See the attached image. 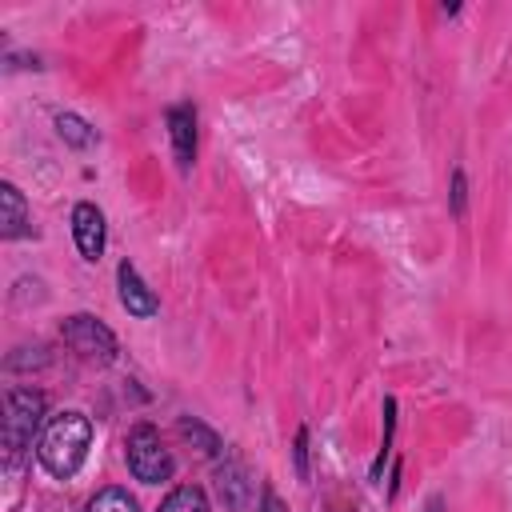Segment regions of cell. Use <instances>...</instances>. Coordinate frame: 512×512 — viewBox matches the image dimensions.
Here are the masks:
<instances>
[{
	"label": "cell",
	"instance_id": "6da1fadb",
	"mask_svg": "<svg viewBox=\"0 0 512 512\" xmlns=\"http://www.w3.org/2000/svg\"><path fill=\"white\" fill-rule=\"evenodd\" d=\"M88 444H92V420L84 412H72L68 408V412H56L44 424V432L36 440V460L44 464L48 476L72 480L80 472L84 456H88Z\"/></svg>",
	"mask_w": 512,
	"mask_h": 512
},
{
	"label": "cell",
	"instance_id": "7a4b0ae2",
	"mask_svg": "<svg viewBox=\"0 0 512 512\" xmlns=\"http://www.w3.org/2000/svg\"><path fill=\"white\" fill-rule=\"evenodd\" d=\"M48 400L36 388H8L4 392V428H0V444H4V464L16 468L24 460V452L32 448L40 424H44Z\"/></svg>",
	"mask_w": 512,
	"mask_h": 512
},
{
	"label": "cell",
	"instance_id": "3957f363",
	"mask_svg": "<svg viewBox=\"0 0 512 512\" xmlns=\"http://www.w3.org/2000/svg\"><path fill=\"white\" fill-rule=\"evenodd\" d=\"M124 460H128V472L140 480V484H164L172 472H176V460L172 452L164 448L160 432L152 424H136L124 440Z\"/></svg>",
	"mask_w": 512,
	"mask_h": 512
},
{
	"label": "cell",
	"instance_id": "277c9868",
	"mask_svg": "<svg viewBox=\"0 0 512 512\" xmlns=\"http://www.w3.org/2000/svg\"><path fill=\"white\" fill-rule=\"evenodd\" d=\"M60 340H64L72 352H80L84 360H100V364H112V360H116V352H120V344H116L112 328H108L104 320L88 316V312L68 316V320L60 324Z\"/></svg>",
	"mask_w": 512,
	"mask_h": 512
},
{
	"label": "cell",
	"instance_id": "5b68a950",
	"mask_svg": "<svg viewBox=\"0 0 512 512\" xmlns=\"http://www.w3.org/2000/svg\"><path fill=\"white\" fill-rule=\"evenodd\" d=\"M164 120H168V140H172V152H176V168L192 172V164H196V108L188 100H180L164 112Z\"/></svg>",
	"mask_w": 512,
	"mask_h": 512
},
{
	"label": "cell",
	"instance_id": "8992f818",
	"mask_svg": "<svg viewBox=\"0 0 512 512\" xmlns=\"http://www.w3.org/2000/svg\"><path fill=\"white\" fill-rule=\"evenodd\" d=\"M72 240L80 248L84 260H100L104 256V240H108V224H104V212L88 200H80L72 208Z\"/></svg>",
	"mask_w": 512,
	"mask_h": 512
},
{
	"label": "cell",
	"instance_id": "52a82bcc",
	"mask_svg": "<svg viewBox=\"0 0 512 512\" xmlns=\"http://www.w3.org/2000/svg\"><path fill=\"white\" fill-rule=\"evenodd\" d=\"M116 288H120V304L128 308V316L148 320V316H156V312H160L156 292L144 284V276L136 272V264H132V260H120V268H116Z\"/></svg>",
	"mask_w": 512,
	"mask_h": 512
},
{
	"label": "cell",
	"instance_id": "ba28073f",
	"mask_svg": "<svg viewBox=\"0 0 512 512\" xmlns=\"http://www.w3.org/2000/svg\"><path fill=\"white\" fill-rule=\"evenodd\" d=\"M0 236H4V240L32 236V216H28L24 192H20L12 180L0 184Z\"/></svg>",
	"mask_w": 512,
	"mask_h": 512
},
{
	"label": "cell",
	"instance_id": "9c48e42d",
	"mask_svg": "<svg viewBox=\"0 0 512 512\" xmlns=\"http://www.w3.org/2000/svg\"><path fill=\"white\" fill-rule=\"evenodd\" d=\"M56 132H60V140L68 144V148H76V152H84V148H92L100 136H96V128L84 120V116H76V112H60L56 116Z\"/></svg>",
	"mask_w": 512,
	"mask_h": 512
},
{
	"label": "cell",
	"instance_id": "30bf717a",
	"mask_svg": "<svg viewBox=\"0 0 512 512\" xmlns=\"http://www.w3.org/2000/svg\"><path fill=\"white\" fill-rule=\"evenodd\" d=\"M156 512H212V508H208L204 488H196V484H180V488H172V492L160 500Z\"/></svg>",
	"mask_w": 512,
	"mask_h": 512
},
{
	"label": "cell",
	"instance_id": "8fae6325",
	"mask_svg": "<svg viewBox=\"0 0 512 512\" xmlns=\"http://www.w3.org/2000/svg\"><path fill=\"white\" fill-rule=\"evenodd\" d=\"M84 512H140V504H136V496L128 492V488H100L88 504H84Z\"/></svg>",
	"mask_w": 512,
	"mask_h": 512
},
{
	"label": "cell",
	"instance_id": "7c38bea8",
	"mask_svg": "<svg viewBox=\"0 0 512 512\" xmlns=\"http://www.w3.org/2000/svg\"><path fill=\"white\" fill-rule=\"evenodd\" d=\"M392 436H396V400L384 396V436H380V456L372 460V484H380L384 476V456L392 452Z\"/></svg>",
	"mask_w": 512,
	"mask_h": 512
},
{
	"label": "cell",
	"instance_id": "4fadbf2b",
	"mask_svg": "<svg viewBox=\"0 0 512 512\" xmlns=\"http://www.w3.org/2000/svg\"><path fill=\"white\" fill-rule=\"evenodd\" d=\"M180 432H184V436H196V440L204 444V452H216V448H220V440H216L200 420H188V416H184V420H180Z\"/></svg>",
	"mask_w": 512,
	"mask_h": 512
},
{
	"label": "cell",
	"instance_id": "5bb4252c",
	"mask_svg": "<svg viewBox=\"0 0 512 512\" xmlns=\"http://www.w3.org/2000/svg\"><path fill=\"white\" fill-rule=\"evenodd\" d=\"M452 216H464V200H468V184H464V168H452Z\"/></svg>",
	"mask_w": 512,
	"mask_h": 512
},
{
	"label": "cell",
	"instance_id": "9a60e30c",
	"mask_svg": "<svg viewBox=\"0 0 512 512\" xmlns=\"http://www.w3.org/2000/svg\"><path fill=\"white\" fill-rule=\"evenodd\" d=\"M292 460H296V476H300V480H308V428H296Z\"/></svg>",
	"mask_w": 512,
	"mask_h": 512
},
{
	"label": "cell",
	"instance_id": "2e32d148",
	"mask_svg": "<svg viewBox=\"0 0 512 512\" xmlns=\"http://www.w3.org/2000/svg\"><path fill=\"white\" fill-rule=\"evenodd\" d=\"M424 512H444V496H440V492H432V496L424 500Z\"/></svg>",
	"mask_w": 512,
	"mask_h": 512
},
{
	"label": "cell",
	"instance_id": "e0dca14e",
	"mask_svg": "<svg viewBox=\"0 0 512 512\" xmlns=\"http://www.w3.org/2000/svg\"><path fill=\"white\" fill-rule=\"evenodd\" d=\"M264 512H280V504H276V496H272V492H264Z\"/></svg>",
	"mask_w": 512,
	"mask_h": 512
}]
</instances>
